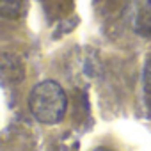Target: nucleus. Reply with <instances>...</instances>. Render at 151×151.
I'll list each match as a JSON object with an SVG mask.
<instances>
[{
  "instance_id": "f257e3e1",
  "label": "nucleus",
  "mask_w": 151,
  "mask_h": 151,
  "mask_svg": "<svg viewBox=\"0 0 151 151\" xmlns=\"http://www.w3.org/2000/svg\"><path fill=\"white\" fill-rule=\"evenodd\" d=\"M29 109L36 121L43 124H57L64 119L68 110V96L55 80H43L36 84L29 94Z\"/></svg>"
},
{
  "instance_id": "f03ea898",
  "label": "nucleus",
  "mask_w": 151,
  "mask_h": 151,
  "mask_svg": "<svg viewBox=\"0 0 151 151\" xmlns=\"http://www.w3.org/2000/svg\"><path fill=\"white\" fill-rule=\"evenodd\" d=\"M128 23L139 36H151V0H133L128 6Z\"/></svg>"
},
{
  "instance_id": "7ed1b4c3",
  "label": "nucleus",
  "mask_w": 151,
  "mask_h": 151,
  "mask_svg": "<svg viewBox=\"0 0 151 151\" xmlns=\"http://www.w3.org/2000/svg\"><path fill=\"white\" fill-rule=\"evenodd\" d=\"M0 11L6 18H18L23 13V0H0Z\"/></svg>"
},
{
  "instance_id": "20e7f679",
  "label": "nucleus",
  "mask_w": 151,
  "mask_h": 151,
  "mask_svg": "<svg viewBox=\"0 0 151 151\" xmlns=\"http://www.w3.org/2000/svg\"><path fill=\"white\" fill-rule=\"evenodd\" d=\"M144 87H146V91L151 94V60L146 64V68H144Z\"/></svg>"
},
{
  "instance_id": "39448f33",
  "label": "nucleus",
  "mask_w": 151,
  "mask_h": 151,
  "mask_svg": "<svg viewBox=\"0 0 151 151\" xmlns=\"http://www.w3.org/2000/svg\"><path fill=\"white\" fill-rule=\"evenodd\" d=\"M94 151H110V149H107V147H96Z\"/></svg>"
}]
</instances>
